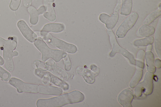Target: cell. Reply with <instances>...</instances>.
<instances>
[{
  "label": "cell",
  "instance_id": "29",
  "mask_svg": "<svg viewBox=\"0 0 161 107\" xmlns=\"http://www.w3.org/2000/svg\"><path fill=\"white\" fill-rule=\"evenodd\" d=\"M135 89V95L136 98H141L142 97L143 88L141 82L138 84Z\"/></svg>",
  "mask_w": 161,
  "mask_h": 107
},
{
  "label": "cell",
  "instance_id": "31",
  "mask_svg": "<svg viewBox=\"0 0 161 107\" xmlns=\"http://www.w3.org/2000/svg\"><path fill=\"white\" fill-rule=\"evenodd\" d=\"M64 61L65 65V69L67 71H69L71 68L72 64L68 56L67 55L64 58Z\"/></svg>",
  "mask_w": 161,
  "mask_h": 107
},
{
  "label": "cell",
  "instance_id": "9",
  "mask_svg": "<svg viewBox=\"0 0 161 107\" xmlns=\"http://www.w3.org/2000/svg\"><path fill=\"white\" fill-rule=\"evenodd\" d=\"M17 25L23 35L29 41L32 43L37 39L36 35L31 30L24 21L19 20Z\"/></svg>",
  "mask_w": 161,
  "mask_h": 107
},
{
  "label": "cell",
  "instance_id": "36",
  "mask_svg": "<svg viewBox=\"0 0 161 107\" xmlns=\"http://www.w3.org/2000/svg\"><path fill=\"white\" fill-rule=\"evenodd\" d=\"M37 10L39 14H43L46 12V9L44 6H41Z\"/></svg>",
  "mask_w": 161,
  "mask_h": 107
},
{
  "label": "cell",
  "instance_id": "35",
  "mask_svg": "<svg viewBox=\"0 0 161 107\" xmlns=\"http://www.w3.org/2000/svg\"><path fill=\"white\" fill-rule=\"evenodd\" d=\"M121 0H118L116 5L114 9V13H118L121 8Z\"/></svg>",
  "mask_w": 161,
  "mask_h": 107
},
{
  "label": "cell",
  "instance_id": "4",
  "mask_svg": "<svg viewBox=\"0 0 161 107\" xmlns=\"http://www.w3.org/2000/svg\"><path fill=\"white\" fill-rule=\"evenodd\" d=\"M41 34L47 42L62 50L72 54L75 53L77 51V48L74 45L54 37L47 32L41 31Z\"/></svg>",
  "mask_w": 161,
  "mask_h": 107
},
{
  "label": "cell",
  "instance_id": "23",
  "mask_svg": "<svg viewBox=\"0 0 161 107\" xmlns=\"http://www.w3.org/2000/svg\"><path fill=\"white\" fill-rule=\"evenodd\" d=\"M154 39L152 36H148L144 38L136 40L134 42V44L136 46H146L152 44Z\"/></svg>",
  "mask_w": 161,
  "mask_h": 107
},
{
  "label": "cell",
  "instance_id": "26",
  "mask_svg": "<svg viewBox=\"0 0 161 107\" xmlns=\"http://www.w3.org/2000/svg\"><path fill=\"white\" fill-rule=\"evenodd\" d=\"M145 51L140 50L137 53L136 65L139 67L143 69L144 67V59L145 55Z\"/></svg>",
  "mask_w": 161,
  "mask_h": 107
},
{
  "label": "cell",
  "instance_id": "39",
  "mask_svg": "<svg viewBox=\"0 0 161 107\" xmlns=\"http://www.w3.org/2000/svg\"><path fill=\"white\" fill-rule=\"evenodd\" d=\"M152 47L151 44L148 45L147 47V51H151L152 49Z\"/></svg>",
  "mask_w": 161,
  "mask_h": 107
},
{
  "label": "cell",
  "instance_id": "10",
  "mask_svg": "<svg viewBox=\"0 0 161 107\" xmlns=\"http://www.w3.org/2000/svg\"><path fill=\"white\" fill-rule=\"evenodd\" d=\"M134 98L132 92L129 88L123 90L119 94L118 100L119 103L124 107H132L131 102Z\"/></svg>",
  "mask_w": 161,
  "mask_h": 107
},
{
  "label": "cell",
  "instance_id": "16",
  "mask_svg": "<svg viewBox=\"0 0 161 107\" xmlns=\"http://www.w3.org/2000/svg\"><path fill=\"white\" fill-rule=\"evenodd\" d=\"M65 29V26L62 24L49 23L45 25L41 31L59 33L63 31Z\"/></svg>",
  "mask_w": 161,
  "mask_h": 107
},
{
  "label": "cell",
  "instance_id": "30",
  "mask_svg": "<svg viewBox=\"0 0 161 107\" xmlns=\"http://www.w3.org/2000/svg\"><path fill=\"white\" fill-rule=\"evenodd\" d=\"M33 64L35 65L37 68L43 70H47V66L46 63L43 62L38 60H35L33 62Z\"/></svg>",
  "mask_w": 161,
  "mask_h": 107
},
{
  "label": "cell",
  "instance_id": "22",
  "mask_svg": "<svg viewBox=\"0 0 161 107\" xmlns=\"http://www.w3.org/2000/svg\"><path fill=\"white\" fill-rule=\"evenodd\" d=\"M132 7V0H122L120 14L128 15L130 13Z\"/></svg>",
  "mask_w": 161,
  "mask_h": 107
},
{
  "label": "cell",
  "instance_id": "13",
  "mask_svg": "<svg viewBox=\"0 0 161 107\" xmlns=\"http://www.w3.org/2000/svg\"><path fill=\"white\" fill-rule=\"evenodd\" d=\"M76 72L79 75L83 77L87 83L92 84L95 82L96 75L91 71L80 66L76 68Z\"/></svg>",
  "mask_w": 161,
  "mask_h": 107
},
{
  "label": "cell",
  "instance_id": "2",
  "mask_svg": "<svg viewBox=\"0 0 161 107\" xmlns=\"http://www.w3.org/2000/svg\"><path fill=\"white\" fill-rule=\"evenodd\" d=\"M17 44V39L15 37H10L8 40L0 37V48L3 51L5 66L6 69L9 72H12L14 70L13 57L18 55L17 51H14Z\"/></svg>",
  "mask_w": 161,
  "mask_h": 107
},
{
  "label": "cell",
  "instance_id": "1",
  "mask_svg": "<svg viewBox=\"0 0 161 107\" xmlns=\"http://www.w3.org/2000/svg\"><path fill=\"white\" fill-rule=\"evenodd\" d=\"M84 95L78 90L73 91L50 99H40L37 100V107H60L65 105L76 103L83 101Z\"/></svg>",
  "mask_w": 161,
  "mask_h": 107
},
{
  "label": "cell",
  "instance_id": "14",
  "mask_svg": "<svg viewBox=\"0 0 161 107\" xmlns=\"http://www.w3.org/2000/svg\"><path fill=\"white\" fill-rule=\"evenodd\" d=\"M38 92L41 94L47 95H59L63 93L60 88L49 85H40Z\"/></svg>",
  "mask_w": 161,
  "mask_h": 107
},
{
  "label": "cell",
  "instance_id": "18",
  "mask_svg": "<svg viewBox=\"0 0 161 107\" xmlns=\"http://www.w3.org/2000/svg\"><path fill=\"white\" fill-rule=\"evenodd\" d=\"M155 31V29L153 26L144 24L139 29L137 32V35L139 37H146L152 35Z\"/></svg>",
  "mask_w": 161,
  "mask_h": 107
},
{
  "label": "cell",
  "instance_id": "15",
  "mask_svg": "<svg viewBox=\"0 0 161 107\" xmlns=\"http://www.w3.org/2000/svg\"><path fill=\"white\" fill-rule=\"evenodd\" d=\"M54 0H43L44 6L46 9V12L43 14L44 16L51 21H54L56 19V14L53 6Z\"/></svg>",
  "mask_w": 161,
  "mask_h": 107
},
{
  "label": "cell",
  "instance_id": "24",
  "mask_svg": "<svg viewBox=\"0 0 161 107\" xmlns=\"http://www.w3.org/2000/svg\"><path fill=\"white\" fill-rule=\"evenodd\" d=\"M161 14V8H159L148 15L144 20L143 24H150Z\"/></svg>",
  "mask_w": 161,
  "mask_h": 107
},
{
  "label": "cell",
  "instance_id": "27",
  "mask_svg": "<svg viewBox=\"0 0 161 107\" xmlns=\"http://www.w3.org/2000/svg\"><path fill=\"white\" fill-rule=\"evenodd\" d=\"M0 77L4 81H7L11 77L10 74L0 66Z\"/></svg>",
  "mask_w": 161,
  "mask_h": 107
},
{
  "label": "cell",
  "instance_id": "34",
  "mask_svg": "<svg viewBox=\"0 0 161 107\" xmlns=\"http://www.w3.org/2000/svg\"><path fill=\"white\" fill-rule=\"evenodd\" d=\"M90 68L92 72L97 76L99 73V68L95 65H92L90 66Z\"/></svg>",
  "mask_w": 161,
  "mask_h": 107
},
{
  "label": "cell",
  "instance_id": "3",
  "mask_svg": "<svg viewBox=\"0 0 161 107\" xmlns=\"http://www.w3.org/2000/svg\"><path fill=\"white\" fill-rule=\"evenodd\" d=\"M34 44L42 54V60L46 61L50 58L56 62H58L67 55L66 53L63 51L54 50L50 48L40 38L37 39Z\"/></svg>",
  "mask_w": 161,
  "mask_h": 107
},
{
  "label": "cell",
  "instance_id": "38",
  "mask_svg": "<svg viewBox=\"0 0 161 107\" xmlns=\"http://www.w3.org/2000/svg\"><path fill=\"white\" fill-rule=\"evenodd\" d=\"M161 60L159 59H156L155 60V64L157 68H160L161 67Z\"/></svg>",
  "mask_w": 161,
  "mask_h": 107
},
{
  "label": "cell",
  "instance_id": "40",
  "mask_svg": "<svg viewBox=\"0 0 161 107\" xmlns=\"http://www.w3.org/2000/svg\"><path fill=\"white\" fill-rule=\"evenodd\" d=\"M4 63V61L3 59L0 56V65H2Z\"/></svg>",
  "mask_w": 161,
  "mask_h": 107
},
{
  "label": "cell",
  "instance_id": "28",
  "mask_svg": "<svg viewBox=\"0 0 161 107\" xmlns=\"http://www.w3.org/2000/svg\"><path fill=\"white\" fill-rule=\"evenodd\" d=\"M21 0H11L9 8L13 11L17 10L20 4Z\"/></svg>",
  "mask_w": 161,
  "mask_h": 107
},
{
  "label": "cell",
  "instance_id": "33",
  "mask_svg": "<svg viewBox=\"0 0 161 107\" xmlns=\"http://www.w3.org/2000/svg\"><path fill=\"white\" fill-rule=\"evenodd\" d=\"M46 72V71L39 69H36L35 70V74L39 77L42 78L45 75Z\"/></svg>",
  "mask_w": 161,
  "mask_h": 107
},
{
  "label": "cell",
  "instance_id": "37",
  "mask_svg": "<svg viewBox=\"0 0 161 107\" xmlns=\"http://www.w3.org/2000/svg\"><path fill=\"white\" fill-rule=\"evenodd\" d=\"M32 0H24V5L26 7L30 6L32 3Z\"/></svg>",
  "mask_w": 161,
  "mask_h": 107
},
{
  "label": "cell",
  "instance_id": "12",
  "mask_svg": "<svg viewBox=\"0 0 161 107\" xmlns=\"http://www.w3.org/2000/svg\"><path fill=\"white\" fill-rule=\"evenodd\" d=\"M154 76L153 73L149 72H147L143 81L141 82L143 88V93L146 95H150L153 92Z\"/></svg>",
  "mask_w": 161,
  "mask_h": 107
},
{
  "label": "cell",
  "instance_id": "21",
  "mask_svg": "<svg viewBox=\"0 0 161 107\" xmlns=\"http://www.w3.org/2000/svg\"><path fill=\"white\" fill-rule=\"evenodd\" d=\"M27 10L30 15V22L33 25L36 24L38 20L39 15L38 10L33 6L28 7Z\"/></svg>",
  "mask_w": 161,
  "mask_h": 107
},
{
  "label": "cell",
  "instance_id": "32",
  "mask_svg": "<svg viewBox=\"0 0 161 107\" xmlns=\"http://www.w3.org/2000/svg\"><path fill=\"white\" fill-rule=\"evenodd\" d=\"M42 78V83L45 85H48L51 82V78L50 72L46 71V72Z\"/></svg>",
  "mask_w": 161,
  "mask_h": 107
},
{
  "label": "cell",
  "instance_id": "5",
  "mask_svg": "<svg viewBox=\"0 0 161 107\" xmlns=\"http://www.w3.org/2000/svg\"><path fill=\"white\" fill-rule=\"evenodd\" d=\"M107 32L109 35L110 43L112 47V51L109 54L110 56L113 57L117 53H120L128 58L131 64L136 65V60L134 56L127 50L119 45L113 30L112 29H108L107 30Z\"/></svg>",
  "mask_w": 161,
  "mask_h": 107
},
{
  "label": "cell",
  "instance_id": "8",
  "mask_svg": "<svg viewBox=\"0 0 161 107\" xmlns=\"http://www.w3.org/2000/svg\"><path fill=\"white\" fill-rule=\"evenodd\" d=\"M46 64L47 70L64 81H66L68 80V74L63 69L58 66L53 59H49L46 62Z\"/></svg>",
  "mask_w": 161,
  "mask_h": 107
},
{
  "label": "cell",
  "instance_id": "20",
  "mask_svg": "<svg viewBox=\"0 0 161 107\" xmlns=\"http://www.w3.org/2000/svg\"><path fill=\"white\" fill-rule=\"evenodd\" d=\"M50 75L51 78V82L53 84L62 88L64 90H66L69 89V85L65 81L50 72Z\"/></svg>",
  "mask_w": 161,
  "mask_h": 107
},
{
  "label": "cell",
  "instance_id": "19",
  "mask_svg": "<svg viewBox=\"0 0 161 107\" xmlns=\"http://www.w3.org/2000/svg\"><path fill=\"white\" fill-rule=\"evenodd\" d=\"M145 57L147 71L152 73H154L156 68L154 64V56L151 51H147L145 53Z\"/></svg>",
  "mask_w": 161,
  "mask_h": 107
},
{
  "label": "cell",
  "instance_id": "11",
  "mask_svg": "<svg viewBox=\"0 0 161 107\" xmlns=\"http://www.w3.org/2000/svg\"><path fill=\"white\" fill-rule=\"evenodd\" d=\"M118 13H114L111 16L105 13L101 14L99 16L100 21L104 24L108 29H112L117 23L119 19Z\"/></svg>",
  "mask_w": 161,
  "mask_h": 107
},
{
  "label": "cell",
  "instance_id": "17",
  "mask_svg": "<svg viewBox=\"0 0 161 107\" xmlns=\"http://www.w3.org/2000/svg\"><path fill=\"white\" fill-rule=\"evenodd\" d=\"M161 19H159L155 35V47L158 56L161 58Z\"/></svg>",
  "mask_w": 161,
  "mask_h": 107
},
{
  "label": "cell",
  "instance_id": "7",
  "mask_svg": "<svg viewBox=\"0 0 161 107\" xmlns=\"http://www.w3.org/2000/svg\"><path fill=\"white\" fill-rule=\"evenodd\" d=\"M9 83L16 88L19 93H37L38 92L39 86L37 84L26 83L15 78H11Z\"/></svg>",
  "mask_w": 161,
  "mask_h": 107
},
{
  "label": "cell",
  "instance_id": "25",
  "mask_svg": "<svg viewBox=\"0 0 161 107\" xmlns=\"http://www.w3.org/2000/svg\"><path fill=\"white\" fill-rule=\"evenodd\" d=\"M143 71L142 70L138 69L136 70L130 84V88H134L136 87L141 79Z\"/></svg>",
  "mask_w": 161,
  "mask_h": 107
},
{
  "label": "cell",
  "instance_id": "6",
  "mask_svg": "<svg viewBox=\"0 0 161 107\" xmlns=\"http://www.w3.org/2000/svg\"><path fill=\"white\" fill-rule=\"evenodd\" d=\"M120 25L116 32V35L119 38H124L127 32L134 25L138 17V14L132 12Z\"/></svg>",
  "mask_w": 161,
  "mask_h": 107
}]
</instances>
